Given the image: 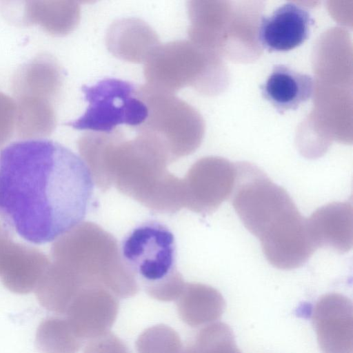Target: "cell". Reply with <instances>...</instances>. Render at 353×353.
I'll list each match as a JSON object with an SVG mask.
<instances>
[{"instance_id":"cell-17","label":"cell","mask_w":353,"mask_h":353,"mask_svg":"<svg viewBox=\"0 0 353 353\" xmlns=\"http://www.w3.org/2000/svg\"><path fill=\"white\" fill-rule=\"evenodd\" d=\"M225 307V300L217 290L200 283L185 285L176 299L180 319L191 327L214 323L223 314Z\"/></svg>"},{"instance_id":"cell-24","label":"cell","mask_w":353,"mask_h":353,"mask_svg":"<svg viewBox=\"0 0 353 353\" xmlns=\"http://www.w3.org/2000/svg\"><path fill=\"white\" fill-rule=\"evenodd\" d=\"M181 353H194V352L190 345V346L186 347L185 348H183Z\"/></svg>"},{"instance_id":"cell-10","label":"cell","mask_w":353,"mask_h":353,"mask_svg":"<svg viewBox=\"0 0 353 353\" xmlns=\"http://www.w3.org/2000/svg\"><path fill=\"white\" fill-rule=\"evenodd\" d=\"M313 19L302 6L288 2L277 8L270 16H263L258 31L261 47L269 52L292 50L309 37Z\"/></svg>"},{"instance_id":"cell-5","label":"cell","mask_w":353,"mask_h":353,"mask_svg":"<svg viewBox=\"0 0 353 353\" xmlns=\"http://www.w3.org/2000/svg\"><path fill=\"white\" fill-rule=\"evenodd\" d=\"M138 92L147 106L148 114L135 128L137 133L152 140L168 156L186 155L200 145L205 124L194 108L175 94L147 84L138 87Z\"/></svg>"},{"instance_id":"cell-20","label":"cell","mask_w":353,"mask_h":353,"mask_svg":"<svg viewBox=\"0 0 353 353\" xmlns=\"http://www.w3.org/2000/svg\"><path fill=\"white\" fill-rule=\"evenodd\" d=\"M191 347L194 353H241L232 330L221 322L210 323L201 329Z\"/></svg>"},{"instance_id":"cell-8","label":"cell","mask_w":353,"mask_h":353,"mask_svg":"<svg viewBox=\"0 0 353 353\" xmlns=\"http://www.w3.org/2000/svg\"><path fill=\"white\" fill-rule=\"evenodd\" d=\"M119 307L113 293L103 287L91 285L79 292L64 315L79 338L90 340L110 332Z\"/></svg>"},{"instance_id":"cell-1","label":"cell","mask_w":353,"mask_h":353,"mask_svg":"<svg viewBox=\"0 0 353 353\" xmlns=\"http://www.w3.org/2000/svg\"><path fill=\"white\" fill-rule=\"evenodd\" d=\"M93 192L86 162L59 143L21 140L0 152V217L28 242L46 243L75 228Z\"/></svg>"},{"instance_id":"cell-15","label":"cell","mask_w":353,"mask_h":353,"mask_svg":"<svg viewBox=\"0 0 353 353\" xmlns=\"http://www.w3.org/2000/svg\"><path fill=\"white\" fill-rule=\"evenodd\" d=\"M262 96L283 114L296 110L312 95L313 78L283 64L274 65L265 82L260 86Z\"/></svg>"},{"instance_id":"cell-11","label":"cell","mask_w":353,"mask_h":353,"mask_svg":"<svg viewBox=\"0 0 353 353\" xmlns=\"http://www.w3.org/2000/svg\"><path fill=\"white\" fill-rule=\"evenodd\" d=\"M236 178V164L216 157L199 160L192 170L194 208L212 212L232 193Z\"/></svg>"},{"instance_id":"cell-7","label":"cell","mask_w":353,"mask_h":353,"mask_svg":"<svg viewBox=\"0 0 353 353\" xmlns=\"http://www.w3.org/2000/svg\"><path fill=\"white\" fill-rule=\"evenodd\" d=\"M50 263L38 248L14 241L0 222V279L6 288L19 294L34 291Z\"/></svg>"},{"instance_id":"cell-19","label":"cell","mask_w":353,"mask_h":353,"mask_svg":"<svg viewBox=\"0 0 353 353\" xmlns=\"http://www.w3.org/2000/svg\"><path fill=\"white\" fill-rule=\"evenodd\" d=\"M83 342L74 333L65 316L45 319L36 332L35 345L41 353H76Z\"/></svg>"},{"instance_id":"cell-2","label":"cell","mask_w":353,"mask_h":353,"mask_svg":"<svg viewBox=\"0 0 353 353\" xmlns=\"http://www.w3.org/2000/svg\"><path fill=\"white\" fill-rule=\"evenodd\" d=\"M236 166L232 205L261 246L279 241L303 224L304 217L285 189L250 163H238Z\"/></svg>"},{"instance_id":"cell-16","label":"cell","mask_w":353,"mask_h":353,"mask_svg":"<svg viewBox=\"0 0 353 353\" xmlns=\"http://www.w3.org/2000/svg\"><path fill=\"white\" fill-rule=\"evenodd\" d=\"M21 16L13 22L23 26L38 25L47 33L62 37L72 32L81 18V7L74 1H24Z\"/></svg>"},{"instance_id":"cell-6","label":"cell","mask_w":353,"mask_h":353,"mask_svg":"<svg viewBox=\"0 0 353 353\" xmlns=\"http://www.w3.org/2000/svg\"><path fill=\"white\" fill-rule=\"evenodd\" d=\"M82 91L88 103L84 114L67 125L79 130L110 133L118 125L134 129L141 125L148 114L138 87L123 80L106 78L92 85H83Z\"/></svg>"},{"instance_id":"cell-23","label":"cell","mask_w":353,"mask_h":353,"mask_svg":"<svg viewBox=\"0 0 353 353\" xmlns=\"http://www.w3.org/2000/svg\"><path fill=\"white\" fill-rule=\"evenodd\" d=\"M83 353H129V351L124 342L110 332L88 340Z\"/></svg>"},{"instance_id":"cell-18","label":"cell","mask_w":353,"mask_h":353,"mask_svg":"<svg viewBox=\"0 0 353 353\" xmlns=\"http://www.w3.org/2000/svg\"><path fill=\"white\" fill-rule=\"evenodd\" d=\"M14 100L15 133L19 139H46L54 132L57 118L53 103L28 98Z\"/></svg>"},{"instance_id":"cell-3","label":"cell","mask_w":353,"mask_h":353,"mask_svg":"<svg viewBox=\"0 0 353 353\" xmlns=\"http://www.w3.org/2000/svg\"><path fill=\"white\" fill-rule=\"evenodd\" d=\"M121 256L127 273L152 298L176 300L185 283L176 267V245L172 231L156 221L143 222L123 239Z\"/></svg>"},{"instance_id":"cell-9","label":"cell","mask_w":353,"mask_h":353,"mask_svg":"<svg viewBox=\"0 0 353 353\" xmlns=\"http://www.w3.org/2000/svg\"><path fill=\"white\" fill-rule=\"evenodd\" d=\"M312 321L323 353H353V306L339 293L321 296L315 305Z\"/></svg>"},{"instance_id":"cell-13","label":"cell","mask_w":353,"mask_h":353,"mask_svg":"<svg viewBox=\"0 0 353 353\" xmlns=\"http://www.w3.org/2000/svg\"><path fill=\"white\" fill-rule=\"evenodd\" d=\"M63 81V71L54 57L38 55L20 66L11 83L14 99L29 98L54 103Z\"/></svg>"},{"instance_id":"cell-22","label":"cell","mask_w":353,"mask_h":353,"mask_svg":"<svg viewBox=\"0 0 353 353\" xmlns=\"http://www.w3.org/2000/svg\"><path fill=\"white\" fill-rule=\"evenodd\" d=\"M16 104L14 99L0 92V148L15 132Z\"/></svg>"},{"instance_id":"cell-12","label":"cell","mask_w":353,"mask_h":353,"mask_svg":"<svg viewBox=\"0 0 353 353\" xmlns=\"http://www.w3.org/2000/svg\"><path fill=\"white\" fill-rule=\"evenodd\" d=\"M312 241L316 248L345 253L353 244V208L351 202H333L306 219Z\"/></svg>"},{"instance_id":"cell-21","label":"cell","mask_w":353,"mask_h":353,"mask_svg":"<svg viewBox=\"0 0 353 353\" xmlns=\"http://www.w3.org/2000/svg\"><path fill=\"white\" fill-rule=\"evenodd\" d=\"M137 353H181L183 345L178 333L166 325L145 330L135 343Z\"/></svg>"},{"instance_id":"cell-14","label":"cell","mask_w":353,"mask_h":353,"mask_svg":"<svg viewBox=\"0 0 353 353\" xmlns=\"http://www.w3.org/2000/svg\"><path fill=\"white\" fill-rule=\"evenodd\" d=\"M105 44L108 51L121 60L145 63L161 43L156 32L146 22L127 17L109 26Z\"/></svg>"},{"instance_id":"cell-4","label":"cell","mask_w":353,"mask_h":353,"mask_svg":"<svg viewBox=\"0 0 353 353\" xmlns=\"http://www.w3.org/2000/svg\"><path fill=\"white\" fill-rule=\"evenodd\" d=\"M143 74L147 85L171 94L192 87L214 95L225 88L228 79L220 56L187 40L159 45L145 62Z\"/></svg>"}]
</instances>
